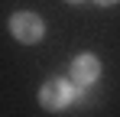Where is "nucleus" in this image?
Returning a JSON list of instances; mask_svg holds the SVG:
<instances>
[{
  "label": "nucleus",
  "mask_w": 120,
  "mask_h": 117,
  "mask_svg": "<svg viewBox=\"0 0 120 117\" xmlns=\"http://www.w3.org/2000/svg\"><path fill=\"white\" fill-rule=\"evenodd\" d=\"M78 94H81V88L71 81V78H49V81L39 88V104L45 111H65Z\"/></svg>",
  "instance_id": "1"
},
{
  "label": "nucleus",
  "mask_w": 120,
  "mask_h": 117,
  "mask_svg": "<svg viewBox=\"0 0 120 117\" xmlns=\"http://www.w3.org/2000/svg\"><path fill=\"white\" fill-rule=\"evenodd\" d=\"M10 36L23 42V46H33L45 36V23H42L39 13H29V10H20L10 16Z\"/></svg>",
  "instance_id": "2"
},
{
  "label": "nucleus",
  "mask_w": 120,
  "mask_h": 117,
  "mask_svg": "<svg viewBox=\"0 0 120 117\" xmlns=\"http://www.w3.org/2000/svg\"><path fill=\"white\" fill-rule=\"evenodd\" d=\"M68 78L78 85L81 91H88V85H94L101 78V58L91 55V52H81V55L71 58V65H68Z\"/></svg>",
  "instance_id": "3"
},
{
  "label": "nucleus",
  "mask_w": 120,
  "mask_h": 117,
  "mask_svg": "<svg viewBox=\"0 0 120 117\" xmlns=\"http://www.w3.org/2000/svg\"><path fill=\"white\" fill-rule=\"evenodd\" d=\"M94 3H101V7H114V3H120V0H94Z\"/></svg>",
  "instance_id": "4"
},
{
  "label": "nucleus",
  "mask_w": 120,
  "mask_h": 117,
  "mask_svg": "<svg viewBox=\"0 0 120 117\" xmlns=\"http://www.w3.org/2000/svg\"><path fill=\"white\" fill-rule=\"evenodd\" d=\"M68 3H81V0H68Z\"/></svg>",
  "instance_id": "5"
}]
</instances>
